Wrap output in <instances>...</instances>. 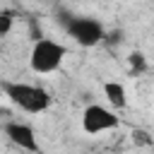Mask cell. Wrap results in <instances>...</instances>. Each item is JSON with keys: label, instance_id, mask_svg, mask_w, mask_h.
<instances>
[{"label": "cell", "instance_id": "52a82bcc", "mask_svg": "<svg viewBox=\"0 0 154 154\" xmlns=\"http://www.w3.org/2000/svg\"><path fill=\"white\" fill-rule=\"evenodd\" d=\"M14 26V12L12 10H0V36H7Z\"/></svg>", "mask_w": 154, "mask_h": 154}, {"label": "cell", "instance_id": "6da1fadb", "mask_svg": "<svg viewBox=\"0 0 154 154\" xmlns=\"http://www.w3.org/2000/svg\"><path fill=\"white\" fill-rule=\"evenodd\" d=\"M0 91L14 108H19L22 113H29V116L46 113L51 108V101H53L48 89H43L38 84H31V82H22V79L0 82Z\"/></svg>", "mask_w": 154, "mask_h": 154}, {"label": "cell", "instance_id": "5b68a950", "mask_svg": "<svg viewBox=\"0 0 154 154\" xmlns=\"http://www.w3.org/2000/svg\"><path fill=\"white\" fill-rule=\"evenodd\" d=\"M2 132L17 149H22L26 154H41V142H38L34 125H29L24 120H7L2 125Z\"/></svg>", "mask_w": 154, "mask_h": 154}, {"label": "cell", "instance_id": "3957f363", "mask_svg": "<svg viewBox=\"0 0 154 154\" xmlns=\"http://www.w3.org/2000/svg\"><path fill=\"white\" fill-rule=\"evenodd\" d=\"M67 58V46L51 38V36H41L31 43L29 51V67L34 75H51L55 70L63 67Z\"/></svg>", "mask_w": 154, "mask_h": 154}, {"label": "cell", "instance_id": "8992f818", "mask_svg": "<svg viewBox=\"0 0 154 154\" xmlns=\"http://www.w3.org/2000/svg\"><path fill=\"white\" fill-rule=\"evenodd\" d=\"M101 94H103L106 106H108L111 111L120 113V111L128 108V89H125L123 82H118V79H106V82L101 84Z\"/></svg>", "mask_w": 154, "mask_h": 154}, {"label": "cell", "instance_id": "7a4b0ae2", "mask_svg": "<svg viewBox=\"0 0 154 154\" xmlns=\"http://www.w3.org/2000/svg\"><path fill=\"white\" fill-rule=\"evenodd\" d=\"M58 22L63 24L65 34L79 48H96L106 38V26L96 17H89V14H60Z\"/></svg>", "mask_w": 154, "mask_h": 154}, {"label": "cell", "instance_id": "277c9868", "mask_svg": "<svg viewBox=\"0 0 154 154\" xmlns=\"http://www.w3.org/2000/svg\"><path fill=\"white\" fill-rule=\"evenodd\" d=\"M79 125L87 135L96 137V135L118 130L120 128V116L116 111H111L106 103H89V106H84V111L79 116Z\"/></svg>", "mask_w": 154, "mask_h": 154}]
</instances>
